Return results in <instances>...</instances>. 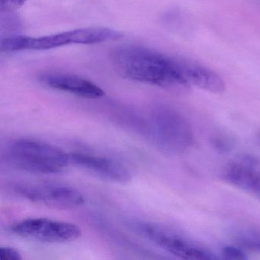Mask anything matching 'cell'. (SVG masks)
Wrapping results in <instances>:
<instances>
[{"label": "cell", "instance_id": "cell-12", "mask_svg": "<svg viewBox=\"0 0 260 260\" xmlns=\"http://www.w3.org/2000/svg\"><path fill=\"white\" fill-rule=\"evenodd\" d=\"M22 255L17 249L9 246H3L0 249V259L1 260H21Z\"/></svg>", "mask_w": 260, "mask_h": 260}, {"label": "cell", "instance_id": "cell-3", "mask_svg": "<svg viewBox=\"0 0 260 260\" xmlns=\"http://www.w3.org/2000/svg\"><path fill=\"white\" fill-rule=\"evenodd\" d=\"M123 37L119 31L106 28H86L42 37L16 36L2 39L1 51L3 52L42 51L50 50L65 45H95L109 41H115Z\"/></svg>", "mask_w": 260, "mask_h": 260}, {"label": "cell", "instance_id": "cell-4", "mask_svg": "<svg viewBox=\"0 0 260 260\" xmlns=\"http://www.w3.org/2000/svg\"><path fill=\"white\" fill-rule=\"evenodd\" d=\"M149 128L155 145L165 153L179 154L194 144V132L188 120L169 106L158 105L152 109Z\"/></svg>", "mask_w": 260, "mask_h": 260}, {"label": "cell", "instance_id": "cell-7", "mask_svg": "<svg viewBox=\"0 0 260 260\" xmlns=\"http://www.w3.org/2000/svg\"><path fill=\"white\" fill-rule=\"evenodd\" d=\"M10 230L22 238L48 243L74 241L82 234L80 228L74 223L45 217L24 219L15 223Z\"/></svg>", "mask_w": 260, "mask_h": 260}, {"label": "cell", "instance_id": "cell-13", "mask_svg": "<svg viewBox=\"0 0 260 260\" xmlns=\"http://www.w3.org/2000/svg\"><path fill=\"white\" fill-rule=\"evenodd\" d=\"M223 255L231 259H246L247 257L244 252L238 248L226 246L223 249Z\"/></svg>", "mask_w": 260, "mask_h": 260}, {"label": "cell", "instance_id": "cell-2", "mask_svg": "<svg viewBox=\"0 0 260 260\" xmlns=\"http://www.w3.org/2000/svg\"><path fill=\"white\" fill-rule=\"evenodd\" d=\"M4 157L11 167L36 174H57L71 164L70 153L54 144L33 138L10 141Z\"/></svg>", "mask_w": 260, "mask_h": 260}, {"label": "cell", "instance_id": "cell-14", "mask_svg": "<svg viewBox=\"0 0 260 260\" xmlns=\"http://www.w3.org/2000/svg\"><path fill=\"white\" fill-rule=\"evenodd\" d=\"M26 1L27 0H0V6H1V9L10 5L22 6Z\"/></svg>", "mask_w": 260, "mask_h": 260}, {"label": "cell", "instance_id": "cell-6", "mask_svg": "<svg viewBox=\"0 0 260 260\" xmlns=\"http://www.w3.org/2000/svg\"><path fill=\"white\" fill-rule=\"evenodd\" d=\"M8 188L17 197L57 209L77 208L85 202L84 197L78 190L60 184L15 182Z\"/></svg>", "mask_w": 260, "mask_h": 260}, {"label": "cell", "instance_id": "cell-8", "mask_svg": "<svg viewBox=\"0 0 260 260\" xmlns=\"http://www.w3.org/2000/svg\"><path fill=\"white\" fill-rule=\"evenodd\" d=\"M70 159L71 164L106 180L127 183L132 179V173L129 169L111 158L88 153H71Z\"/></svg>", "mask_w": 260, "mask_h": 260}, {"label": "cell", "instance_id": "cell-10", "mask_svg": "<svg viewBox=\"0 0 260 260\" xmlns=\"http://www.w3.org/2000/svg\"><path fill=\"white\" fill-rule=\"evenodd\" d=\"M39 81L51 89L68 92L85 99H100L104 96L103 89L95 83L74 74L45 73L39 77Z\"/></svg>", "mask_w": 260, "mask_h": 260}, {"label": "cell", "instance_id": "cell-5", "mask_svg": "<svg viewBox=\"0 0 260 260\" xmlns=\"http://www.w3.org/2000/svg\"><path fill=\"white\" fill-rule=\"evenodd\" d=\"M131 226L135 232L178 258L189 260L216 258L211 251L164 226L141 220L132 221Z\"/></svg>", "mask_w": 260, "mask_h": 260}, {"label": "cell", "instance_id": "cell-9", "mask_svg": "<svg viewBox=\"0 0 260 260\" xmlns=\"http://www.w3.org/2000/svg\"><path fill=\"white\" fill-rule=\"evenodd\" d=\"M223 176L231 185L260 199V159L240 156L228 164Z\"/></svg>", "mask_w": 260, "mask_h": 260}, {"label": "cell", "instance_id": "cell-11", "mask_svg": "<svg viewBox=\"0 0 260 260\" xmlns=\"http://www.w3.org/2000/svg\"><path fill=\"white\" fill-rule=\"evenodd\" d=\"M181 72L188 86H196L214 94L223 93L226 89L224 81L217 73L199 63L181 60Z\"/></svg>", "mask_w": 260, "mask_h": 260}, {"label": "cell", "instance_id": "cell-1", "mask_svg": "<svg viewBox=\"0 0 260 260\" xmlns=\"http://www.w3.org/2000/svg\"><path fill=\"white\" fill-rule=\"evenodd\" d=\"M110 58L124 77L134 81L159 87H188L181 72L180 59L133 45L117 47Z\"/></svg>", "mask_w": 260, "mask_h": 260}]
</instances>
